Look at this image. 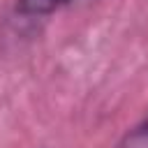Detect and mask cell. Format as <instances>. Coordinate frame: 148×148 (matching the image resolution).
<instances>
[{
	"label": "cell",
	"mask_w": 148,
	"mask_h": 148,
	"mask_svg": "<svg viewBox=\"0 0 148 148\" xmlns=\"http://www.w3.org/2000/svg\"><path fill=\"white\" fill-rule=\"evenodd\" d=\"M69 2L72 0H16L14 12L18 16H25V18H42V16L58 12L60 7L69 5Z\"/></svg>",
	"instance_id": "obj_1"
},
{
	"label": "cell",
	"mask_w": 148,
	"mask_h": 148,
	"mask_svg": "<svg viewBox=\"0 0 148 148\" xmlns=\"http://www.w3.org/2000/svg\"><path fill=\"white\" fill-rule=\"evenodd\" d=\"M116 148H148V111L146 116L123 134V139L116 143Z\"/></svg>",
	"instance_id": "obj_2"
}]
</instances>
